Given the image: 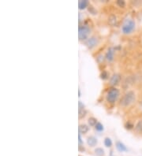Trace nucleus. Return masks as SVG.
<instances>
[{
	"label": "nucleus",
	"instance_id": "423d86ee",
	"mask_svg": "<svg viewBox=\"0 0 142 156\" xmlns=\"http://www.w3.org/2000/svg\"><path fill=\"white\" fill-rule=\"evenodd\" d=\"M114 54H115V49L113 47H110L107 51L105 58H106V59L109 62H111L114 60Z\"/></svg>",
	"mask_w": 142,
	"mask_h": 156
},
{
	"label": "nucleus",
	"instance_id": "7ed1b4c3",
	"mask_svg": "<svg viewBox=\"0 0 142 156\" xmlns=\"http://www.w3.org/2000/svg\"><path fill=\"white\" fill-rule=\"evenodd\" d=\"M119 96V89L115 88V87H112L110 90L108 91V92L107 94V102L114 103L117 101L118 98Z\"/></svg>",
	"mask_w": 142,
	"mask_h": 156
},
{
	"label": "nucleus",
	"instance_id": "6e6552de",
	"mask_svg": "<svg viewBox=\"0 0 142 156\" xmlns=\"http://www.w3.org/2000/svg\"><path fill=\"white\" fill-rule=\"evenodd\" d=\"M116 148L119 152H124V151H126L128 150L126 146H125L123 143H122L121 141L116 142Z\"/></svg>",
	"mask_w": 142,
	"mask_h": 156
},
{
	"label": "nucleus",
	"instance_id": "ddd939ff",
	"mask_svg": "<svg viewBox=\"0 0 142 156\" xmlns=\"http://www.w3.org/2000/svg\"><path fill=\"white\" fill-rule=\"evenodd\" d=\"M135 129L137 133H142V121H139L135 126Z\"/></svg>",
	"mask_w": 142,
	"mask_h": 156
},
{
	"label": "nucleus",
	"instance_id": "a211bd4d",
	"mask_svg": "<svg viewBox=\"0 0 142 156\" xmlns=\"http://www.w3.org/2000/svg\"><path fill=\"white\" fill-rule=\"evenodd\" d=\"M100 77H101V78H102L103 80H106V79H107V78H108L109 75H108V73H107V72H106V71H103V73H101Z\"/></svg>",
	"mask_w": 142,
	"mask_h": 156
},
{
	"label": "nucleus",
	"instance_id": "f8f14e48",
	"mask_svg": "<svg viewBox=\"0 0 142 156\" xmlns=\"http://www.w3.org/2000/svg\"><path fill=\"white\" fill-rule=\"evenodd\" d=\"M95 153L97 156H103L104 155V150L101 147H97L95 149Z\"/></svg>",
	"mask_w": 142,
	"mask_h": 156
},
{
	"label": "nucleus",
	"instance_id": "f03ea898",
	"mask_svg": "<svg viewBox=\"0 0 142 156\" xmlns=\"http://www.w3.org/2000/svg\"><path fill=\"white\" fill-rule=\"evenodd\" d=\"M136 99V95L134 91H129L128 92L125 94L122 99V105L123 106H128L135 101Z\"/></svg>",
	"mask_w": 142,
	"mask_h": 156
},
{
	"label": "nucleus",
	"instance_id": "2eb2a0df",
	"mask_svg": "<svg viewBox=\"0 0 142 156\" xmlns=\"http://www.w3.org/2000/svg\"><path fill=\"white\" fill-rule=\"evenodd\" d=\"M104 145L107 147H111L112 146V140L111 139V138L106 137L104 139Z\"/></svg>",
	"mask_w": 142,
	"mask_h": 156
},
{
	"label": "nucleus",
	"instance_id": "1a4fd4ad",
	"mask_svg": "<svg viewBox=\"0 0 142 156\" xmlns=\"http://www.w3.org/2000/svg\"><path fill=\"white\" fill-rule=\"evenodd\" d=\"M97 143H98L97 139L95 137H92H92H88V139H87V143H88V145L90 147H95L97 144Z\"/></svg>",
	"mask_w": 142,
	"mask_h": 156
},
{
	"label": "nucleus",
	"instance_id": "4468645a",
	"mask_svg": "<svg viewBox=\"0 0 142 156\" xmlns=\"http://www.w3.org/2000/svg\"><path fill=\"white\" fill-rule=\"evenodd\" d=\"M88 122V125H90V126H96V124L98 123V122H97V120L95 118H93V117L89 118Z\"/></svg>",
	"mask_w": 142,
	"mask_h": 156
},
{
	"label": "nucleus",
	"instance_id": "aec40b11",
	"mask_svg": "<svg viewBox=\"0 0 142 156\" xmlns=\"http://www.w3.org/2000/svg\"><path fill=\"white\" fill-rule=\"evenodd\" d=\"M78 107H79V109H78V110H84V104L81 102V101H79V103H78Z\"/></svg>",
	"mask_w": 142,
	"mask_h": 156
},
{
	"label": "nucleus",
	"instance_id": "9b49d317",
	"mask_svg": "<svg viewBox=\"0 0 142 156\" xmlns=\"http://www.w3.org/2000/svg\"><path fill=\"white\" fill-rule=\"evenodd\" d=\"M88 6V2L87 0H81L78 2V7L80 10H84Z\"/></svg>",
	"mask_w": 142,
	"mask_h": 156
},
{
	"label": "nucleus",
	"instance_id": "6ab92c4d",
	"mask_svg": "<svg viewBox=\"0 0 142 156\" xmlns=\"http://www.w3.org/2000/svg\"><path fill=\"white\" fill-rule=\"evenodd\" d=\"M117 5L119 6L120 7H124L125 5V1H117Z\"/></svg>",
	"mask_w": 142,
	"mask_h": 156
},
{
	"label": "nucleus",
	"instance_id": "39448f33",
	"mask_svg": "<svg viewBox=\"0 0 142 156\" xmlns=\"http://www.w3.org/2000/svg\"><path fill=\"white\" fill-rule=\"evenodd\" d=\"M97 43H98V39H97L96 37L95 36H92L90 38H88L87 40H86V45L88 48H93V47H95Z\"/></svg>",
	"mask_w": 142,
	"mask_h": 156
},
{
	"label": "nucleus",
	"instance_id": "20e7f679",
	"mask_svg": "<svg viewBox=\"0 0 142 156\" xmlns=\"http://www.w3.org/2000/svg\"><path fill=\"white\" fill-rule=\"evenodd\" d=\"M90 28L88 25H82L79 27L78 29V37L80 40H85L88 39V36L90 33Z\"/></svg>",
	"mask_w": 142,
	"mask_h": 156
},
{
	"label": "nucleus",
	"instance_id": "0eeeda50",
	"mask_svg": "<svg viewBox=\"0 0 142 156\" xmlns=\"http://www.w3.org/2000/svg\"><path fill=\"white\" fill-rule=\"evenodd\" d=\"M119 81H120V76L118 73H115L110 78V85L112 86L117 85L119 83Z\"/></svg>",
	"mask_w": 142,
	"mask_h": 156
},
{
	"label": "nucleus",
	"instance_id": "f3484780",
	"mask_svg": "<svg viewBox=\"0 0 142 156\" xmlns=\"http://www.w3.org/2000/svg\"><path fill=\"white\" fill-rule=\"evenodd\" d=\"M95 129H96V131H98V132H102L104 128H103V125H102V124L98 122L96 124V125L95 126Z\"/></svg>",
	"mask_w": 142,
	"mask_h": 156
},
{
	"label": "nucleus",
	"instance_id": "9d476101",
	"mask_svg": "<svg viewBox=\"0 0 142 156\" xmlns=\"http://www.w3.org/2000/svg\"><path fill=\"white\" fill-rule=\"evenodd\" d=\"M78 130H79V133L80 134H85L87 133L88 130H89V127L87 125H84V124H81L78 127Z\"/></svg>",
	"mask_w": 142,
	"mask_h": 156
},
{
	"label": "nucleus",
	"instance_id": "f257e3e1",
	"mask_svg": "<svg viewBox=\"0 0 142 156\" xmlns=\"http://www.w3.org/2000/svg\"><path fill=\"white\" fill-rule=\"evenodd\" d=\"M135 28H136L135 21H133V20L129 18L124 21L122 26V32L124 34L128 35V34L132 33L134 31Z\"/></svg>",
	"mask_w": 142,
	"mask_h": 156
},
{
	"label": "nucleus",
	"instance_id": "412c9836",
	"mask_svg": "<svg viewBox=\"0 0 142 156\" xmlns=\"http://www.w3.org/2000/svg\"><path fill=\"white\" fill-rule=\"evenodd\" d=\"M78 141H79V144H80V146L81 145H82V143H83V142H82V139H81V134L79 133V135H78Z\"/></svg>",
	"mask_w": 142,
	"mask_h": 156
},
{
	"label": "nucleus",
	"instance_id": "dca6fc26",
	"mask_svg": "<svg viewBox=\"0 0 142 156\" xmlns=\"http://www.w3.org/2000/svg\"><path fill=\"white\" fill-rule=\"evenodd\" d=\"M117 22V17L115 15H111L110 17H109V23L111 24V25H115Z\"/></svg>",
	"mask_w": 142,
	"mask_h": 156
}]
</instances>
